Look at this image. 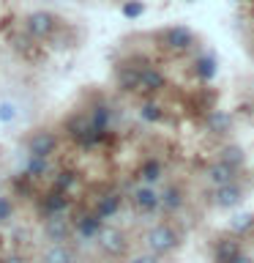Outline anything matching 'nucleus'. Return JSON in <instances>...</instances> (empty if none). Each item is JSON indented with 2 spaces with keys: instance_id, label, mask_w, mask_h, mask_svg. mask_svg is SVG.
<instances>
[{
  "instance_id": "obj_5",
  "label": "nucleus",
  "mask_w": 254,
  "mask_h": 263,
  "mask_svg": "<svg viewBox=\"0 0 254 263\" xmlns=\"http://www.w3.org/2000/svg\"><path fill=\"white\" fill-rule=\"evenodd\" d=\"M96 238H98V244H101V250L110 252V255H123V252H126V247H129L123 230H118V228H101Z\"/></svg>"
},
{
  "instance_id": "obj_15",
  "label": "nucleus",
  "mask_w": 254,
  "mask_h": 263,
  "mask_svg": "<svg viewBox=\"0 0 254 263\" xmlns=\"http://www.w3.org/2000/svg\"><path fill=\"white\" fill-rule=\"evenodd\" d=\"M219 162H224L227 167H232V170H238V167H243V162H246V154H243V148L241 145H224L219 151Z\"/></svg>"
},
{
  "instance_id": "obj_20",
  "label": "nucleus",
  "mask_w": 254,
  "mask_h": 263,
  "mask_svg": "<svg viewBox=\"0 0 254 263\" xmlns=\"http://www.w3.org/2000/svg\"><path fill=\"white\" fill-rule=\"evenodd\" d=\"M139 178H142L147 186H153L156 181L161 178V164L156 162V159H147V162L142 164V170H139Z\"/></svg>"
},
{
  "instance_id": "obj_4",
  "label": "nucleus",
  "mask_w": 254,
  "mask_h": 263,
  "mask_svg": "<svg viewBox=\"0 0 254 263\" xmlns=\"http://www.w3.org/2000/svg\"><path fill=\"white\" fill-rule=\"evenodd\" d=\"M164 44H167V49H172V52H186V49H192L194 44V33L186 28V25H172V28H167V33H164Z\"/></svg>"
},
{
  "instance_id": "obj_19",
  "label": "nucleus",
  "mask_w": 254,
  "mask_h": 263,
  "mask_svg": "<svg viewBox=\"0 0 254 263\" xmlns=\"http://www.w3.org/2000/svg\"><path fill=\"white\" fill-rule=\"evenodd\" d=\"M180 205H183V192H180L178 186H170L167 192L161 195V209L164 211H178Z\"/></svg>"
},
{
  "instance_id": "obj_34",
  "label": "nucleus",
  "mask_w": 254,
  "mask_h": 263,
  "mask_svg": "<svg viewBox=\"0 0 254 263\" xmlns=\"http://www.w3.org/2000/svg\"><path fill=\"white\" fill-rule=\"evenodd\" d=\"M71 263H77V260H71Z\"/></svg>"
},
{
  "instance_id": "obj_1",
  "label": "nucleus",
  "mask_w": 254,
  "mask_h": 263,
  "mask_svg": "<svg viewBox=\"0 0 254 263\" xmlns=\"http://www.w3.org/2000/svg\"><path fill=\"white\" fill-rule=\"evenodd\" d=\"M147 247L153 255H167L178 247V233L170 225H153L147 230Z\"/></svg>"
},
{
  "instance_id": "obj_31",
  "label": "nucleus",
  "mask_w": 254,
  "mask_h": 263,
  "mask_svg": "<svg viewBox=\"0 0 254 263\" xmlns=\"http://www.w3.org/2000/svg\"><path fill=\"white\" fill-rule=\"evenodd\" d=\"M123 14L126 16H139L142 14V3H126L123 6Z\"/></svg>"
},
{
  "instance_id": "obj_2",
  "label": "nucleus",
  "mask_w": 254,
  "mask_h": 263,
  "mask_svg": "<svg viewBox=\"0 0 254 263\" xmlns=\"http://www.w3.org/2000/svg\"><path fill=\"white\" fill-rule=\"evenodd\" d=\"M69 135L77 140L79 145H93L96 140H101V135L104 132H98V129H93V123H90V118L88 115H74V118H69Z\"/></svg>"
},
{
  "instance_id": "obj_18",
  "label": "nucleus",
  "mask_w": 254,
  "mask_h": 263,
  "mask_svg": "<svg viewBox=\"0 0 254 263\" xmlns=\"http://www.w3.org/2000/svg\"><path fill=\"white\" fill-rule=\"evenodd\" d=\"M71 260H74V255H71L69 247H63V244H52L44 252V263H71Z\"/></svg>"
},
{
  "instance_id": "obj_13",
  "label": "nucleus",
  "mask_w": 254,
  "mask_h": 263,
  "mask_svg": "<svg viewBox=\"0 0 254 263\" xmlns=\"http://www.w3.org/2000/svg\"><path fill=\"white\" fill-rule=\"evenodd\" d=\"M205 123H208V132H213V135H227V132H232L235 121L227 110H210Z\"/></svg>"
},
{
  "instance_id": "obj_8",
  "label": "nucleus",
  "mask_w": 254,
  "mask_h": 263,
  "mask_svg": "<svg viewBox=\"0 0 254 263\" xmlns=\"http://www.w3.org/2000/svg\"><path fill=\"white\" fill-rule=\"evenodd\" d=\"M131 200H134V205L139 211H145V214H153L156 209H161V195L156 192L153 186H139L134 189V195H131Z\"/></svg>"
},
{
  "instance_id": "obj_27",
  "label": "nucleus",
  "mask_w": 254,
  "mask_h": 263,
  "mask_svg": "<svg viewBox=\"0 0 254 263\" xmlns=\"http://www.w3.org/2000/svg\"><path fill=\"white\" fill-rule=\"evenodd\" d=\"M74 184H77L74 173H60V176L55 178V189H57V192H66V195H69V189H71Z\"/></svg>"
},
{
  "instance_id": "obj_29",
  "label": "nucleus",
  "mask_w": 254,
  "mask_h": 263,
  "mask_svg": "<svg viewBox=\"0 0 254 263\" xmlns=\"http://www.w3.org/2000/svg\"><path fill=\"white\" fill-rule=\"evenodd\" d=\"M14 115H16V110H14L11 102H3V104H0V121H11Z\"/></svg>"
},
{
  "instance_id": "obj_12",
  "label": "nucleus",
  "mask_w": 254,
  "mask_h": 263,
  "mask_svg": "<svg viewBox=\"0 0 254 263\" xmlns=\"http://www.w3.org/2000/svg\"><path fill=\"white\" fill-rule=\"evenodd\" d=\"M69 209V195L66 192H49L44 197V203H41V211H44V217H57V214H66Z\"/></svg>"
},
{
  "instance_id": "obj_24",
  "label": "nucleus",
  "mask_w": 254,
  "mask_h": 263,
  "mask_svg": "<svg viewBox=\"0 0 254 263\" xmlns=\"http://www.w3.org/2000/svg\"><path fill=\"white\" fill-rule=\"evenodd\" d=\"M197 74H200L202 80H210L213 74H216V61H213V55L197 58Z\"/></svg>"
},
{
  "instance_id": "obj_22",
  "label": "nucleus",
  "mask_w": 254,
  "mask_h": 263,
  "mask_svg": "<svg viewBox=\"0 0 254 263\" xmlns=\"http://www.w3.org/2000/svg\"><path fill=\"white\" fill-rule=\"evenodd\" d=\"M254 228V214H235L232 222H229V230L232 233H249V230Z\"/></svg>"
},
{
  "instance_id": "obj_21",
  "label": "nucleus",
  "mask_w": 254,
  "mask_h": 263,
  "mask_svg": "<svg viewBox=\"0 0 254 263\" xmlns=\"http://www.w3.org/2000/svg\"><path fill=\"white\" fill-rule=\"evenodd\" d=\"M118 80H120V88L123 90H139V69L126 66V69H120Z\"/></svg>"
},
{
  "instance_id": "obj_9",
  "label": "nucleus",
  "mask_w": 254,
  "mask_h": 263,
  "mask_svg": "<svg viewBox=\"0 0 254 263\" xmlns=\"http://www.w3.org/2000/svg\"><path fill=\"white\" fill-rule=\"evenodd\" d=\"M44 236L49 238V241H55V244H60V241L69 238V222L63 219V214H57V217H47Z\"/></svg>"
},
{
  "instance_id": "obj_7",
  "label": "nucleus",
  "mask_w": 254,
  "mask_h": 263,
  "mask_svg": "<svg viewBox=\"0 0 254 263\" xmlns=\"http://www.w3.org/2000/svg\"><path fill=\"white\" fill-rule=\"evenodd\" d=\"M241 200H243V189L238 186L235 181L213 189V203H216L219 209H235V205H241Z\"/></svg>"
},
{
  "instance_id": "obj_30",
  "label": "nucleus",
  "mask_w": 254,
  "mask_h": 263,
  "mask_svg": "<svg viewBox=\"0 0 254 263\" xmlns=\"http://www.w3.org/2000/svg\"><path fill=\"white\" fill-rule=\"evenodd\" d=\"M129 263H159V255H153V252H145V255H137V258H131Z\"/></svg>"
},
{
  "instance_id": "obj_33",
  "label": "nucleus",
  "mask_w": 254,
  "mask_h": 263,
  "mask_svg": "<svg viewBox=\"0 0 254 263\" xmlns=\"http://www.w3.org/2000/svg\"><path fill=\"white\" fill-rule=\"evenodd\" d=\"M186 3H197V0H186Z\"/></svg>"
},
{
  "instance_id": "obj_32",
  "label": "nucleus",
  "mask_w": 254,
  "mask_h": 263,
  "mask_svg": "<svg viewBox=\"0 0 254 263\" xmlns=\"http://www.w3.org/2000/svg\"><path fill=\"white\" fill-rule=\"evenodd\" d=\"M232 263H254V258H249V255H243V252H241V255H238V258H235Z\"/></svg>"
},
{
  "instance_id": "obj_3",
  "label": "nucleus",
  "mask_w": 254,
  "mask_h": 263,
  "mask_svg": "<svg viewBox=\"0 0 254 263\" xmlns=\"http://www.w3.org/2000/svg\"><path fill=\"white\" fill-rule=\"evenodd\" d=\"M25 28H28L30 36L47 39L55 33L57 20H55V14H49V11H33V14H28V20H25Z\"/></svg>"
},
{
  "instance_id": "obj_11",
  "label": "nucleus",
  "mask_w": 254,
  "mask_h": 263,
  "mask_svg": "<svg viewBox=\"0 0 254 263\" xmlns=\"http://www.w3.org/2000/svg\"><path fill=\"white\" fill-rule=\"evenodd\" d=\"M238 255H241V241H235V238H219L216 241V250H213L216 263H232Z\"/></svg>"
},
{
  "instance_id": "obj_23",
  "label": "nucleus",
  "mask_w": 254,
  "mask_h": 263,
  "mask_svg": "<svg viewBox=\"0 0 254 263\" xmlns=\"http://www.w3.org/2000/svg\"><path fill=\"white\" fill-rule=\"evenodd\" d=\"M90 123H93V129H98V132H104L107 129V123H110V110H107L104 104H98V107H93L90 110Z\"/></svg>"
},
{
  "instance_id": "obj_10",
  "label": "nucleus",
  "mask_w": 254,
  "mask_h": 263,
  "mask_svg": "<svg viewBox=\"0 0 254 263\" xmlns=\"http://www.w3.org/2000/svg\"><path fill=\"white\" fill-rule=\"evenodd\" d=\"M164 88V74L156 69V66H142L139 69V90H147V93H156V90Z\"/></svg>"
},
{
  "instance_id": "obj_14",
  "label": "nucleus",
  "mask_w": 254,
  "mask_h": 263,
  "mask_svg": "<svg viewBox=\"0 0 254 263\" xmlns=\"http://www.w3.org/2000/svg\"><path fill=\"white\" fill-rule=\"evenodd\" d=\"M101 228H104L101 225V217H96V214H85V217L77 219V233L82 238H88V241H90V238H96Z\"/></svg>"
},
{
  "instance_id": "obj_16",
  "label": "nucleus",
  "mask_w": 254,
  "mask_h": 263,
  "mask_svg": "<svg viewBox=\"0 0 254 263\" xmlns=\"http://www.w3.org/2000/svg\"><path fill=\"white\" fill-rule=\"evenodd\" d=\"M208 181L213 186H221V184H229V181H235V170L227 167L224 162H216L208 167Z\"/></svg>"
},
{
  "instance_id": "obj_28",
  "label": "nucleus",
  "mask_w": 254,
  "mask_h": 263,
  "mask_svg": "<svg viewBox=\"0 0 254 263\" xmlns=\"http://www.w3.org/2000/svg\"><path fill=\"white\" fill-rule=\"evenodd\" d=\"M11 214H14V205L8 197H0V222H6V219H11Z\"/></svg>"
},
{
  "instance_id": "obj_17",
  "label": "nucleus",
  "mask_w": 254,
  "mask_h": 263,
  "mask_svg": "<svg viewBox=\"0 0 254 263\" xmlns=\"http://www.w3.org/2000/svg\"><path fill=\"white\" fill-rule=\"evenodd\" d=\"M120 209V195H104L101 200H98V209H96V217H101V219H110L115 217Z\"/></svg>"
},
{
  "instance_id": "obj_26",
  "label": "nucleus",
  "mask_w": 254,
  "mask_h": 263,
  "mask_svg": "<svg viewBox=\"0 0 254 263\" xmlns=\"http://www.w3.org/2000/svg\"><path fill=\"white\" fill-rule=\"evenodd\" d=\"M142 118H145V121H151V123H159V121L164 118L161 104H156V102H145V104H142Z\"/></svg>"
},
{
  "instance_id": "obj_6",
  "label": "nucleus",
  "mask_w": 254,
  "mask_h": 263,
  "mask_svg": "<svg viewBox=\"0 0 254 263\" xmlns=\"http://www.w3.org/2000/svg\"><path fill=\"white\" fill-rule=\"evenodd\" d=\"M57 148V137L52 135V132H33V137L28 140V151L30 156H44V159H49V156L55 154Z\"/></svg>"
},
{
  "instance_id": "obj_25",
  "label": "nucleus",
  "mask_w": 254,
  "mask_h": 263,
  "mask_svg": "<svg viewBox=\"0 0 254 263\" xmlns=\"http://www.w3.org/2000/svg\"><path fill=\"white\" fill-rule=\"evenodd\" d=\"M47 170H49V162L44 159V156H30V162H28V176H30V178L44 176Z\"/></svg>"
}]
</instances>
